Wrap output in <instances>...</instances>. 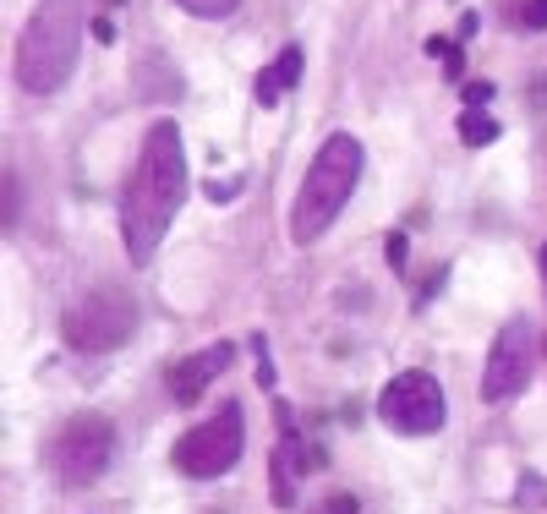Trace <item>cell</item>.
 I'll return each mask as SVG.
<instances>
[{"label":"cell","mask_w":547,"mask_h":514,"mask_svg":"<svg viewBox=\"0 0 547 514\" xmlns=\"http://www.w3.org/2000/svg\"><path fill=\"white\" fill-rule=\"evenodd\" d=\"M378 416L383 427L405 432V438H427V432L444 427V389H438L433 372L411 367L400 378H389V389L378 394Z\"/></svg>","instance_id":"7"},{"label":"cell","mask_w":547,"mask_h":514,"mask_svg":"<svg viewBox=\"0 0 547 514\" xmlns=\"http://www.w3.org/2000/svg\"><path fill=\"white\" fill-rule=\"evenodd\" d=\"M93 33H99V44H110V39H115V22L99 17V22H93Z\"/></svg>","instance_id":"20"},{"label":"cell","mask_w":547,"mask_h":514,"mask_svg":"<svg viewBox=\"0 0 547 514\" xmlns=\"http://www.w3.org/2000/svg\"><path fill=\"white\" fill-rule=\"evenodd\" d=\"M296 83H301V50H296V44H285V50H279L274 61L258 72V104H279Z\"/></svg>","instance_id":"11"},{"label":"cell","mask_w":547,"mask_h":514,"mask_svg":"<svg viewBox=\"0 0 547 514\" xmlns=\"http://www.w3.org/2000/svg\"><path fill=\"white\" fill-rule=\"evenodd\" d=\"M389 268H394V274H405V268H411V241H405L400 230L389 236Z\"/></svg>","instance_id":"15"},{"label":"cell","mask_w":547,"mask_h":514,"mask_svg":"<svg viewBox=\"0 0 547 514\" xmlns=\"http://www.w3.org/2000/svg\"><path fill=\"white\" fill-rule=\"evenodd\" d=\"M460 143H465V148L498 143V121H493L487 110H465V115H460Z\"/></svg>","instance_id":"12"},{"label":"cell","mask_w":547,"mask_h":514,"mask_svg":"<svg viewBox=\"0 0 547 514\" xmlns=\"http://www.w3.org/2000/svg\"><path fill=\"white\" fill-rule=\"evenodd\" d=\"M362 165H367V154L351 132H334L329 143L318 148V159H312L307 181H301V192H296V208H290V241H296V247H312V241L340 219V208L351 203L356 181H362Z\"/></svg>","instance_id":"3"},{"label":"cell","mask_w":547,"mask_h":514,"mask_svg":"<svg viewBox=\"0 0 547 514\" xmlns=\"http://www.w3.org/2000/svg\"><path fill=\"white\" fill-rule=\"evenodd\" d=\"M520 22H526V28H547V0H526V6H520Z\"/></svg>","instance_id":"17"},{"label":"cell","mask_w":547,"mask_h":514,"mask_svg":"<svg viewBox=\"0 0 547 514\" xmlns=\"http://www.w3.org/2000/svg\"><path fill=\"white\" fill-rule=\"evenodd\" d=\"M186 203V143L176 121H154L143 132L137 165L121 186V241L132 263H154L170 219Z\"/></svg>","instance_id":"1"},{"label":"cell","mask_w":547,"mask_h":514,"mask_svg":"<svg viewBox=\"0 0 547 514\" xmlns=\"http://www.w3.org/2000/svg\"><path fill=\"white\" fill-rule=\"evenodd\" d=\"M181 11H192V17H230V11L241 6V0H176Z\"/></svg>","instance_id":"13"},{"label":"cell","mask_w":547,"mask_h":514,"mask_svg":"<svg viewBox=\"0 0 547 514\" xmlns=\"http://www.w3.org/2000/svg\"><path fill=\"white\" fill-rule=\"evenodd\" d=\"M312 514H356V498H329V504H318V509H312Z\"/></svg>","instance_id":"18"},{"label":"cell","mask_w":547,"mask_h":514,"mask_svg":"<svg viewBox=\"0 0 547 514\" xmlns=\"http://www.w3.org/2000/svg\"><path fill=\"white\" fill-rule=\"evenodd\" d=\"M230 361H236V345H230V340H219V345L197 350V356L176 361V372H170V400H176V405L203 400V389L219 378V372H230Z\"/></svg>","instance_id":"10"},{"label":"cell","mask_w":547,"mask_h":514,"mask_svg":"<svg viewBox=\"0 0 547 514\" xmlns=\"http://www.w3.org/2000/svg\"><path fill=\"white\" fill-rule=\"evenodd\" d=\"M493 104V83H465V110H487Z\"/></svg>","instance_id":"16"},{"label":"cell","mask_w":547,"mask_h":514,"mask_svg":"<svg viewBox=\"0 0 547 514\" xmlns=\"http://www.w3.org/2000/svg\"><path fill=\"white\" fill-rule=\"evenodd\" d=\"M241 449H247V416H241V405H219L203 427H192L176 443L170 460H176V471L208 482V476H225L241 460Z\"/></svg>","instance_id":"6"},{"label":"cell","mask_w":547,"mask_h":514,"mask_svg":"<svg viewBox=\"0 0 547 514\" xmlns=\"http://www.w3.org/2000/svg\"><path fill=\"white\" fill-rule=\"evenodd\" d=\"M50 460H55V476L66 487H93L115 460V422L99 411H77L72 422L55 432Z\"/></svg>","instance_id":"5"},{"label":"cell","mask_w":547,"mask_h":514,"mask_svg":"<svg viewBox=\"0 0 547 514\" xmlns=\"http://www.w3.org/2000/svg\"><path fill=\"white\" fill-rule=\"evenodd\" d=\"M444 72H449V77H460V72H465V55H460V50H449V55H444Z\"/></svg>","instance_id":"19"},{"label":"cell","mask_w":547,"mask_h":514,"mask_svg":"<svg viewBox=\"0 0 547 514\" xmlns=\"http://www.w3.org/2000/svg\"><path fill=\"white\" fill-rule=\"evenodd\" d=\"M542 279H547V247H542Z\"/></svg>","instance_id":"21"},{"label":"cell","mask_w":547,"mask_h":514,"mask_svg":"<svg viewBox=\"0 0 547 514\" xmlns=\"http://www.w3.org/2000/svg\"><path fill=\"white\" fill-rule=\"evenodd\" d=\"M531 367H537V329H531L526 318H509L504 329H498L493 350H487V367H482V400H487V405L515 400V394L531 383Z\"/></svg>","instance_id":"8"},{"label":"cell","mask_w":547,"mask_h":514,"mask_svg":"<svg viewBox=\"0 0 547 514\" xmlns=\"http://www.w3.org/2000/svg\"><path fill=\"white\" fill-rule=\"evenodd\" d=\"M132 329H137V301L126 296L121 285L88 290V296L77 301V307H66V318H61L66 345L83 350V356H99V350L126 345V340H132Z\"/></svg>","instance_id":"4"},{"label":"cell","mask_w":547,"mask_h":514,"mask_svg":"<svg viewBox=\"0 0 547 514\" xmlns=\"http://www.w3.org/2000/svg\"><path fill=\"white\" fill-rule=\"evenodd\" d=\"M83 11L88 0H39L17 39V88L55 93L72 83L77 50H83Z\"/></svg>","instance_id":"2"},{"label":"cell","mask_w":547,"mask_h":514,"mask_svg":"<svg viewBox=\"0 0 547 514\" xmlns=\"http://www.w3.org/2000/svg\"><path fill=\"white\" fill-rule=\"evenodd\" d=\"M323 465V449H307V438L296 432V416H290V405H279V443H274V465H269V493L279 509L296 504V482L307 471H318Z\"/></svg>","instance_id":"9"},{"label":"cell","mask_w":547,"mask_h":514,"mask_svg":"<svg viewBox=\"0 0 547 514\" xmlns=\"http://www.w3.org/2000/svg\"><path fill=\"white\" fill-rule=\"evenodd\" d=\"M0 225H17V175L6 170V181H0Z\"/></svg>","instance_id":"14"}]
</instances>
